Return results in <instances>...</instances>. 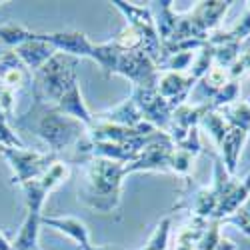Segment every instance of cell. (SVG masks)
Wrapping results in <instances>:
<instances>
[{"label": "cell", "instance_id": "obj_29", "mask_svg": "<svg viewBox=\"0 0 250 250\" xmlns=\"http://www.w3.org/2000/svg\"><path fill=\"white\" fill-rule=\"evenodd\" d=\"M86 250H120V248H114V246H90V248H86Z\"/></svg>", "mask_w": 250, "mask_h": 250}, {"label": "cell", "instance_id": "obj_8", "mask_svg": "<svg viewBox=\"0 0 250 250\" xmlns=\"http://www.w3.org/2000/svg\"><path fill=\"white\" fill-rule=\"evenodd\" d=\"M130 98L138 106L144 122L152 124V126L160 132L166 134V130L170 128V120H172V108L166 102L156 88H132Z\"/></svg>", "mask_w": 250, "mask_h": 250}, {"label": "cell", "instance_id": "obj_3", "mask_svg": "<svg viewBox=\"0 0 250 250\" xmlns=\"http://www.w3.org/2000/svg\"><path fill=\"white\" fill-rule=\"evenodd\" d=\"M78 58L56 52L46 64L32 74V94L42 100L56 104L64 92L78 82Z\"/></svg>", "mask_w": 250, "mask_h": 250}, {"label": "cell", "instance_id": "obj_17", "mask_svg": "<svg viewBox=\"0 0 250 250\" xmlns=\"http://www.w3.org/2000/svg\"><path fill=\"white\" fill-rule=\"evenodd\" d=\"M94 120L116 124V126H126V128H134L144 122V118H142V114H140V110L132 98H126L124 102L116 104L112 108L102 110V112H94Z\"/></svg>", "mask_w": 250, "mask_h": 250}, {"label": "cell", "instance_id": "obj_2", "mask_svg": "<svg viewBox=\"0 0 250 250\" xmlns=\"http://www.w3.org/2000/svg\"><path fill=\"white\" fill-rule=\"evenodd\" d=\"M82 184L78 186V202L90 210L110 214L118 210L122 196V180L126 176L124 164L108 158L88 156L82 162Z\"/></svg>", "mask_w": 250, "mask_h": 250}, {"label": "cell", "instance_id": "obj_24", "mask_svg": "<svg viewBox=\"0 0 250 250\" xmlns=\"http://www.w3.org/2000/svg\"><path fill=\"white\" fill-rule=\"evenodd\" d=\"M238 96H240V82L238 80H230L224 88H220L214 94V98L210 100V104H208V108H210V110H220V108L228 106V104L240 100Z\"/></svg>", "mask_w": 250, "mask_h": 250}, {"label": "cell", "instance_id": "obj_6", "mask_svg": "<svg viewBox=\"0 0 250 250\" xmlns=\"http://www.w3.org/2000/svg\"><path fill=\"white\" fill-rule=\"evenodd\" d=\"M68 178H70V164L64 160H56L40 178L22 184L20 188L24 190V196H26V210L44 214L42 210H44V202L48 194L54 192Z\"/></svg>", "mask_w": 250, "mask_h": 250}, {"label": "cell", "instance_id": "obj_26", "mask_svg": "<svg viewBox=\"0 0 250 250\" xmlns=\"http://www.w3.org/2000/svg\"><path fill=\"white\" fill-rule=\"evenodd\" d=\"M220 224H232V226H236V228H238V230H240L242 234H246V236L250 238V220L242 214L240 208H238V210H236L234 214L222 218V220H220Z\"/></svg>", "mask_w": 250, "mask_h": 250}, {"label": "cell", "instance_id": "obj_9", "mask_svg": "<svg viewBox=\"0 0 250 250\" xmlns=\"http://www.w3.org/2000/svg\"><path fill=\"white\" fill-rule=\"evenodd\" d=\"M172 148H174V144L162 132L130 164L124 166V172H126V176L132 172H170L168 160H170Z\"/></svg>", "mask_w": 250, "mask_h": 250}, {"label": "cell", "instance_id": "obj_21", "mask_svg": "<svg viewBox=\"0 0 250 250\" xmlns=\"http://www.w3.org/2000/svg\"><path fill=\"white\" fill-rule=\"evenodd\" d=\"M36 32L28 30L26 26L22 24H2L0 26V44H2L6 50H14L18 48L20 44H24L28 42V40L34 38Z\"/></svg>", "mask_w": 250, "mask_h": 250}, {"label": "cell", "instance_id": "obj_27", "mask_svg": "<svg viewBox=\"0 0 250 250\" xmlns=\"http://www.w3.org/2000/svg\"><path fill=\"white\" fill-rule=\"evenodd\" d=\"M10 246H12V240H8L6 234L0 230V250H10Z\"/></svg>", "mask_w": 250, "mask_h": 250}, {"label": "cell", "instance_id": "obj_28", "mask_svg": "<svg viewBox=\"0 0 250 250\" xmlns=\"http://www.w3.org/2000/svg\"><path fill=\"white\" fill-rule=\"evenodd\" d=\"M240 210H242V214H244V216H246V218L250 220V196H248V198L244 200V204L240 206Z\"/></svg>", "mask_w": 250, "mask_h": 250}, {"label": "cell", "instance_id": "obj_14", "mask_svg": "<svg viewBox=\"0 0 250 250\" xmlns=\"http://www.w3.org/2000/svg\"><path fill=\"white\" fill-rule=\"evenodd\" d=\"M14 54L22 60V64L34 74L36 70L42 68L46 62L56 54V50L48 42H44V40L40 38V34L36 32L32 40H28V42H24V44H20L18 48H14Z\"/></svg>", "mask_w": 250, "mask_h": 250}, {"label": "cell", "instance_id": "obj_7", "mask_svg": "<svg viewBox=\"0 0 250 250\" xmlns=\"http://www.w3.org/2000/svg\"><path fill=\"white\" fill-rule=\"evenodd\" d=\"M116 74L126 78L132 88H156L160 70L144 50H134L120 54Z\"/></svg>", "mask_w": 250, "mask_h": 250}, {"label": "cell", "instance_id": "obj_1", "mask_svg": "<svg viewBox=\"0 0 250 250\" xmlns=\"http://www.w3.org/2000/svg\"><path fill=\"white\" fill-rule=\"evenodd\" d=\"M12 130H26L38 136L46 144L48 152L58 154L76 144L88 134V128L82 122L62 114L54 104L32 94V104L24 114H16L10 120Z\"/></svg>", "mask_w": 250, "mask_h": 250}, {"label": "cell", "instance_id": "obj_18", "mask_svg": "<svg viewBox=\"0 0 250 250\" xmlns=\"http://www.w3.org/2000/svg\"><path fill=\"white\" fill-rule=\"evenodd\" d=\"M232 2H224V0H210V2H196V6L190 10L198 22L204 26V30L210 34L214 30H218L220 20L224 18V14L228 12Z\"/></svg>", "mask_w": 250, "mask_h": 250}, {"label": "cell", "instance_id": "obj_12", "mask_svg": "<svg viewBox=\"0 0 250 250\" xmlns=\"http://www.w3.org/2000/svg\"><path fill=\"white\" fill-rule=\"evenodd\" d=\"M0 86L16 94L32 88V72L22 64V60L14 54V50H6L0 56Z\"/></svg>", "mask_w": 250, "mask_h": 250}, {"label": "cell", "instance_id": "obj_16", "mask_svg": "<svg viewBox=\"0 0 250 250\" xmlns=\"http://www.w3.org/2000/svg\"><path fill=\"white\" fill-rule=\"evenodd\" d=\"M248 138V132L240 130V128H228V132L222 136V140L218 142V152H220V160L224 164L226 172L234 176L236 174V166H238V158L242 152V146Z\"/></svg>", "mask_w": 250, "mask_h": 250}, {"label": "cell", "instance_id": "obj_11", "mask_svg": "<svg viewBox=\"0 0 250 250\" xmlns=\"http://www.w3.org/2000/svg\"><path fill=\"white\" fill-rule=\"evenodd\" d=\"M196 84V80L190 74L180 72H160L156 90L158 94L170 104V108H178L180 104L188 102V96Z\"/></svg>", "mask_w": 250, "mask_h": 250}, {"label": "cell", "instance_id": "obj_4", "mask_svg": "<svg viewBox=\"0 0 250 250\" xmlns=\"http://www.w3.org/2000/svg\"><path fill=\"white\" fill-rule=\"evenodd\" d=\"M0 154L8 162L12 170V184L22 186L30 180L42 176L50 166L58 160L52 152L42 150H30V148H12V146H0Z\"/></svg>", "mask_w": 250, "mask_h": 250}, {"label": "cell", "instance_id": "obj_19", "mask_svg": "<svg viewBox=\"0 0 250 250\" xmlns=\"http://www.w3.org/2000/svg\"><path fill=\"white\" fill-rule=\"evenodd\" d=\"M218 112L224 116L228 126L240 128L250 134V102L248 100H236L232 104H228V106L220 108Z\"/></svg>", "mask_w": 250, "mask_h": 250}, {"label": "cell", "instance_id": "obj_13", "mask_svg": "<svg viewBox=\"0 0 250 250\" xmlns=\"http://www.w3.org/2000/svg\"><path fill=\"white\" fill-rule=\"evenodd\" d=\"M40 222H42V226L54 228L56 232L68 236L72 242H76L78 250H86V248L92 246L90 230H88L86 222L76 218V216H48V214H42Z\"/></svg>", "mask_w": 250, "mask_h": 250}, {"label": "cell", "instance_id": "obj_15", "mask_svg": "<svg viewBox=\"0 0 250 250\" xmlns=\"http://www.w3.org/2000/svg\"><path fill=\"white\" fill-rule=\"evenodd\" d=\"M54 106L62 112V114H66L78 122H82L86 128H90L92 124H94V112H90V108L86 106V102L84 98H82V92H80V84L76 82V84H72L64 96H62Z\"/></svg>", "mask_w": 250, "mask_h": 250}, {"label": "cell", "instance_id": "obj_20", "mask_svg": "<svg viewBox=\"0 0 250 250\" xmlns=\"http://www.w3.org/2000/svg\"><path fill=\"white\" fill-rule=\"evenodd\" d=\"M120 54H122V50L112 42V40H108V42L94 44L92 60L98 62V66L102 68L104 74H106V76H112V74H116V66H118Z\"/></svg>", "mask_w": 250, "mask_h": 250}, {"label": "cell", "instance_id": "obj_10", "mask_svg": "<svg viewBox=\"0 0 250 250\" xmlns=\"http://www.w3.org/2000/svg\"><path fill=\"white\" fill-rule=\"evenodd\" d=\"M40 38L48 42L56 52L68 54L72 58H92L94 42L80 30H70V32H38Z\"/></svg>", "mask_w": 250, "mask_h": 250}, {"label": "cell", "instance_id": "obj_31", "mask_svg": "<svg viewBox=\"0 0 250 250\" xmlns=\"http://www.w3.org/2000/svg\"><path fill=\"white\" fill-rule=\"evenodd\" d=\"M38 250H40V248H38Z\"/></svg>", "mask_w": 250, "mask_h": 250}, {"label": "cell", "instance_id": "obj_22", "mask_svg": "<svg viewBox=\"0 0 250 250\" xmlns=\"http://www.w3.org/2000/svg\"><path fill=\"white\" fill-rule=\"evenodd\" d=\"M194 160H196V154L174 146L172 152H170V160H168V170L172 174H178L186 180H190V172L194 168Z\"/></svg>", "mask_w": 250, "mask_h": 250}, {"label": "cell", "instance_id": "obj_30", "mask_svg": "<svg viewBox=\"0 0 250 250\" xmlns=\"http://www.w3.org/2000/svg\"><path fill=\"white\" fill-rule=\"evenodd\" d=\"M4 52H6V48H4V46H2V44H0V56H2V54H4Z\"/></svg>", "mask_w": 250, "mask_h": 250}, {"label": "cell", "instance_id": "obj_23", "mask_svg": "<svg viewBox=\"0 0 250 250\" xmlns=\"http://www.w3.org/2000/svg\"><path fill=\"white\" fill-rule=\"evenodd\" d=\"M198 126L206 130V134L214 140L216 146H218V142L222 140V136L228 132V128H230L228 126V122L224 120V116L218 110H206V114L202 116Z\"/></svg>", "mask_w": 250, "mask_h": 250}, {"label": "cell", "instance_id": "obj_25", "mask_svg": "<svg viewBox=\"0 0 250 250\" xmlns=\"http://www.w3.org/2000/svg\"><path fill=\"white\" fill-rule=\"evenodd\" d=\"M112 42L122 50V52H134V50H142V38L138 34V30H134L132 26H124L114 38Z\"/></svg>", "mask_w": 250, "mask_h": 250}, {"label": "cell", "instance_id": "obj_5", "mask_svg": "<svg viewBox=\"0 0 250 250\" xmlns=\"http://www.w3.org/2000/svg\"><path fill=\"white\" fill-rule=\"evenodd\" d=\"M114 8L126 18V24L132 26L134 30H138L140 38H142V50L144 54H148V58L158 66L162 60V42L156 30V22L154 16L150 12V6H138V4H130V2H120L114 0Z\"/></svg>", "mask_w": 250, "mask_h": 250}]
</instances>
